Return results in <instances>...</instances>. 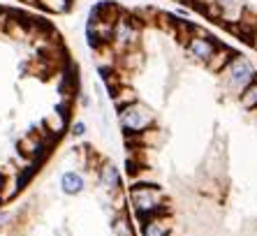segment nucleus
Returning a JSON list of instances; mask_svg holds the SVG:
<instances>
[{
    "label": "nucleus",
    "mask_w": 257,
    "mask_h": 236,
    "mask_svg": "<svg viewBox=\"0 0 257 236\" xmlns=\"http://www.w3.org/2000/svg\"><path fill=\"white\" fill-rule=\"evenodd\" d=\"M127 197H130V204L135 208V215L139 218V222L162 215L167 211L165 199H162V190L153 183H135L127 192Z\"/></svg>",
    "instance_id": "obj_1"
},
{
    "label": "nucleus",
    "mask_w": 257,
    "mask_h": 236,
    "mask_svg": "<svg viewBox=\"0 0 257 236\" xmlns=\"http://www.w3.org/2000/svg\"><path fill=\"white\" fill-rule=\"evenodd\" d=\"M118 113V125L125 135H142L153 125V111L139 100L130 102V104L116 109Z\"/></svg>",
    "instance_id": "obj_2"
},
{
    "label": "nucleus",
    "mask_w": 257,
    "mask_h": 236,
    "mask_svg": "<svg viewBox=\"0 0 257 236\" xmlns=\"http://www.w3.org/2000/svg\"><path fill=\"white\" fill-rule=\"evenodd\" d=\"M220 74H222V79H225L227 90H229V93H234V95H239L241 90H243L245 86H248V83L257 77L255 65H252L245 56H241V53H236V56L229 60L227 67H225Z\"/></svg>",
    "instance_id": "obj_3"
},
{
    "label": "nucleus",
    "mask_w": 257,
    "mask_h": 236,
    "mask_svg": "<svg viewBox=\"0 0 257 236\" xmlns=\"http://www.w3.org/2000/svg\"><path fill=\"white\" fill-rule=\"evenodd\" d=\"M137 42H139L137 19L125 12H120V17L114 21V28H111V40H109L111 49L120 53V51H125V49L137 47Z\"/></svg>",
    "instance_id": "obj_4"
},
{
    "label": "nucleus",
    "mask_w": 257,
    "mask_h": 236,
    "mask_svg": "<svg viewBox=\"0 0 257 236\" xmlns=\"http://www.w3.org/2000/svg\"><path fill=\"white\" fill-rule=\"evenodd\" d=\"M218 44H220V42L213 40L206 30L195 28V35H192L190 40L183 44V47H186V53L190 56L192 60H199V63H204V65H206V63H209V58L213 56V51L218 49Z\"/></svg>",
    "instance_id": "obj_5"
},
{
    "label": "nucleus",
    "mask_w": 257,
    "mask_h": 236,
    "mask_svg": "<svg viewBox=\"0 0 257 236\" xmlns=\"http://www.w3.org/2000/svg\"><path fill=\"white\" fill-rule=\"evenodd\" d=\"M58 185H60V192H63V195L77 197V195H81V192L86 190V178H84V174H81V171L67 169V171H63V174H60Z\"/></svg>",
    "instance_id": "obj_6"
},
{
    "label": "nucleus",
    "mask_w": 257,
    "mask_h": 236,
    "mask_svg": "<svg viewBox=\"0 0 257 236\" xmlns=\"http://www.w3.org/2000/svg\"><path fill=\"white\" fill-rule=\"evenodd\" d=\"M97 183H100L104 190H111V192L120 190L123 181H120L118 167H116L114 162H102V165L97 167Z\"/></svg>",
    "instance_id": "obj_7"
},
{
    "label": "nucleus",
    "mask_w": 257,
    "mask_h": 236,
    "mask_svg": "<svg viewBox=\"0 0 257 236\" xmlns=\"http://www.w3.org/2000/svg\"><path fill=\"white\" fill-rule=\"evenodd\" d=\"M236 49H232V47H227V44H218V49L213 51V56L209 58V63H206V67H209L211 72H215V74H220L225 67H227V63L236 56Z\"/></svg>",
    "instance_id": "obj_8"
},
{
    "label": "nucleus",
    "mask_w": 257,
    "mask_h": 236,
    "mask_svg": "<svg viewBox=\"0 0 257 236\" xmlns=\"http://www.w3.org/2000/svg\"><path fill=\"white\" fill-rule=\"evenodd\" d=\"M142 236H169V224L156 215V218H149L142 222Z\"/></svg>",
    "instance_id": "obj_9"
},
{
    "label": "nucleus",
    "mask_w": 257,
    "mask_h": 236,
    "mask_svg": "<svg viewBox=\"0 0 257 236\" xmlns=\"http://www.w3.org/2000/svg\"><path fill=\"white\" fill-rule=\"evenodd\" d=\"M239 102L245 111H255L257 109V77L239 93Z\"/></svg>",
    "instance_id": "obj_10"
},
{
    "label": "nucleus",
    "mask_w": 257,
    "mask_h": 236,
    "mask_svg": "<svg viewBox=\"0 0 257 236\" xmlns=\"http://www.w3.org/2000/svg\"><path fill=\"white\" fill-rule=\"evenodd\" d=\"M111 227H114V234L116 236H135V234H132L130 222H127L123 215H120V218H116L114 222H111Z\"/></svg>",
    "instance_id": "obj_11"
},
{
    "label": "nucleus",
    "mask_w": 257,
    "mask_h": 236,
    "mask_svg": "<svg viewBox=\"0 0 257 236\" xmlns=\"http://www.w3.org/2000/svg\"><path fill=\"white\" fill-rule=\"evenodd\" d=\"M86 130H88V128H86L84 121H74V123L70 125V135L74 137V139H81V137L86 135Z\"/></svg>",
    "instance_id": "obj_12"
},
{
    "label": "nucleus",
    "mask_w": 257,
    "mask_h": 236,
    "mask_svg": "<svg viewBox=\"0 0 257 236\" xmlns=\"http://www.w3.org/2000/svg\"><path fill=\"white\" fill-rule=\"evenodd\" d=\"M5 220H7V213L3 211V213H0V224H5Z\"/></svg>",
    "instance_id": "obj_13"
},
{
    "label": "nucleus",
    "mask_w": 257,
    "mask_h": 236,
    "mask_svg": "<svg viewBox=\"0 0 257 236\" xmlns=\"http://www.w3.org/2000/svg\"><path fill=\"white\" fill-rule=\"evenodd\" d=\"M24 3H35V0H24Z\"/></svg>",
    "instance_id": "obj_14"
}]
</instances>
